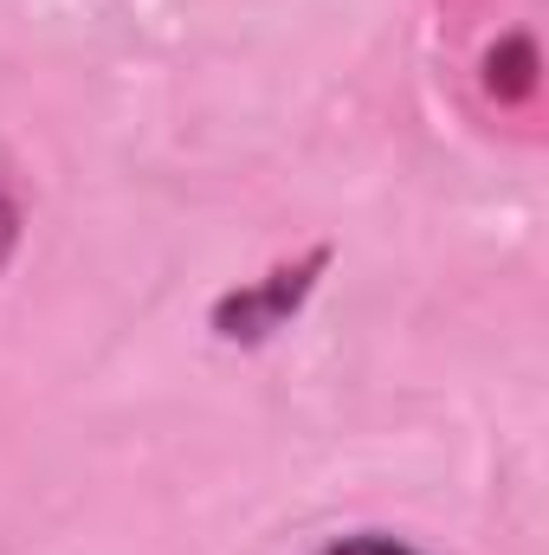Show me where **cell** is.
I'll use <instances>...</instances> for the list:
<instances>
[{
	"mask_svg": "<svg viewBox=\"0 0 549 555\" xmlns=\"http://www.w3.org/2000/svg\"><path fill=\"white\" fill-rule=\"evenodd\" d=\"M323 555H413V550L388 543V537H349V543H336V550H323Z\"/></svg>",
	"mask_w": 549,
	"mask_h": 555,
	"instance_id": "6da1fadb",
	"label": "cell"
}]
</instances>
